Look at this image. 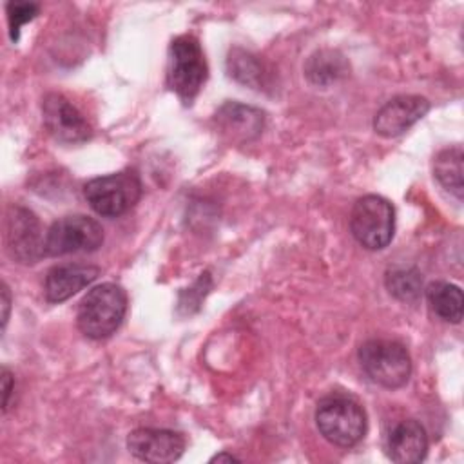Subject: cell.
<instances>
[{"instance_id": "5bb4252c", "label": "cell", "mask_w": 464, "mask_h": 464, "mask_svg": "<svg viewBox=\"0 0 464 464\" xmlns=\"http://www.w3.org/2000/svg\"><path fill=\"white\" fill-rule=\"evenodd\" d=\"M216 123L227 138L245 143L261 134L265 127V114L256 107L227 102L218 109Z\"/></svg>"}, {"instance_id": "e0dca14e", "label": "cell", "mask_w": 464, "mask_h": 464, "mask_svg": "<svg viewBox=\"0 0 464 464\" xmlns=\"http://www.w3.org/2000/svg\"><path fill=\"white\" fill-rule=\"evenodd\" d=\"M462 149L459 145L440 150L433 160V176L459 199L462 198Z\"/></svg>"}, {"instance_id": "9a60e30c", "label": "cell", "mask_w": 464, "mask_h": 464, "mask_svg": "<svg viewBox=\"0 0 464 464\" xmlns=\"http://www.w3.org/2000/svg\"><path fill=\"white\" fill-rule=\"evenodd\" d=\"M426 297L430 308L448 323H460L462 319V290L448 281H431L426 286Z\"/></svg>"}, {"instance_id": "8fae6325", "label": "cell", "mask_w": 464, "mask_h": 464, "mask_svg": "<svg viewBox=\"0 0 464 464\" xmlns=\"http://www.w3.org/2000/svg\"><path fill=\"white\" fill-rule=\"evenodd\" d=\"M430 111V102L417 94H401L388 100L373 118V130L384 138L404 134Z\"/></svg>"}, {"instance_id": "ac0fdd59", "label": "cell", "mask_w": 464, "mask_h": 464, "mask_svg": "<svg viewBox=\"0 0 464 464\" xmlns=\"http://www.w3.org/2000/svg\"><path fill=\"white\" fill-rule=\"evenodd\" d=\"M304 72L315 85H328L346 72V62L335 51H317L306 62Z\"/></svg>"}, {"instance_id": "ffe728a7", "label": "cell", "mask_w": 464, "mask_h": 464, "mask_svg": "<svg viewBox=\"0 0 464 464\" xmlns=\"http://www.w3.org/2000/svg\"><path fill=\"white\" fill-rule=\"evenodd\" d=\"M38 9H40L38 4H33V2H9L7 4L9 34H11L13 42L18 40L20 27L38 14Z\"/></svg>"}, {"instance_id": "d6986e66", "label": "cell", "mask_w": 464, "mask_h": 464, "mask_svg": "<svg viewBox=\"0 0 464 464\" xmlns=\"http://www.w3.org/2000/svg\"><path fill=\"white\" fill-rule=\"evenodd\" d=\"M386 288L402 303H417L422 292V281L415 270L395 268L386 276Z\"/></svg>"}, {"instance_id": "ba28073f", "label": "cell", "mask_w": 464, "mask_h": 464, "mask_svg": "<svg viewBox=\"0 0 464 464\" xmlns=\"http://www.w3.org/2000/svg\"><path fill=\"white\" fill-rule=\"evenodd\" d=\"M4 243L7 254L24 265H33L45 256V234L40 221L34 212L20 205H13L5 212Z\"/></svg>"}, {"instance_id": "30bf717a", "label": "cell", "mask_w": 464, "mask_h": 464, "mask_svg": "<svg viewBox=\"0 0 464 464\" xmlns=\"http://www.w3.org/2000/svg\"><path fill=\"white\" fill-rule=\"evenodd\" d=\"M187 440L179 431L161 428H136L127 437V450L143 462L165 464L178 460Z\"/></svg>"}, {"instance_id": "277c9868", "label": "cell", "mask_w": 464, "mask_h": 464, "mask_svg": "<svg viewBox=\"0 0 464 464\" xmlns=\"http://www.w3.org/2000/svg\"><path fill=\"white\" fill-rule=\"evenodd\" d=\"M359 362L373 382L388 390L404 386L411 375V359L406 346L392 339H370L362 343Z\"/></svg>"}, {"instance_id": "603a6c76", "label": "cell", "mask_w": 464, "mask_h": 464, "mask_svg": "<svg viewBox=\"0 0 464 464\" xmlns=\"http://www.w3.org/2000/svg\"><path fill=\"white\" fill-rule=\"evenodd\" d=\"M223 460L232 462V460H239V459L236 455H232V453H227V451H221V453H218V455H214L210 459V462H223Z\"/></svg>"}, {"instance_id": "7402d4cb", "label": "cell", "mask_w": 464, "mask_h": 464, "mask_svg": "<svg viewBox=\"0 0 464 464\" xmlns=\"http://www.w3.org/2000/svg\"><path fill=\"white\" fill-rule=\"evenodd\" d=\"M2 308H4V314H2V324L5 326L7 317H9V308H11V295H9V288H7V285H5V283L2 285Z\"/></svg>"}, {"instance_id": "5b68a950", "label": "cell", "mask_w": 464, "mask_h": 464, "mask_svg": "<svg viewBox=\"0 0 464 464\" xmlns=\"http://www.w3.org/2000/svg\"><path fill=\"white\" fill-rule=\"evenodd\" d=\"M89 207L103 218H118L129 212L141 198V181L134 170H121L92 178L83 187Z\"/></svg>"}, {"instance_id": "3957f363", "label": "cell", "mask_w": 464, "mask_h": 464, "mask_svg": "<svg viewBox=\"0 0 464 464\" xmlns=\"http://www.w3.org/2000/svg\"><path fill=\"white\" fill-rule=\"evenodd\" d=\"M207 62L199 42L192 34H181L170 42L167 60V85L190 103L207 80Z\"/></svg>"}, {"instance_id": "8992f818", "label": "cell", "mask_w": 464, "mask_h": 464, "mask_svg": "<svg viewBox=\"0 0 464 464\" xmlns=\"http://www.w3.org/2000/svg\"><path fill=\"white\" fill-rule=\"evenodd\" d=\"M350 230L355 241L368 250L388 246L395 230L393 205L377 194L359 198L352 207Z\"/></svg>"}, {"instance_id": "52a82bcc", "label": "cell", "mask_w": 464, "mask_h": 464, "mask_svg": "<svg viewBox=\"0 0 464 464\" xmlns=\"http://www.w3.org/2000/svg\"><path fill=\"white\" fill-rule=\"evenodd\" d=\"M103 243L102 225L89 216L74 214L56 219L45 232V256L94 252Z\"/></svg>"}, {"instance_id": "7c38bea8", "label": "cell", "mask_w": 464, "mask_h": 464, "mask_svg": "<svg viewBox=\"0 0 464 464\" xmlns=\"http://www.w3.org/2000/svg\"><path fill=\"white\" fill-rule=\"evenodd\" d=\"M100 276V268L92 265L69 263L53 266L44 281V294L49 303H62L91 285Z\"/></svg>"}, {"instance_id": "2e32d148", "label": "cell", "mask_w": 464, "mask_h": 464, "mask_svg": "<svg viewBox=\"0 0 464 464\" xmlns=\"http://www.w3.org/2000/svg\"><path fill=\"white\" fill-rule=\"evenodd\" d=\"M227 67H228V74L236 82H239L243 85H248L252 89H257V91L265 89V85H266V69L256 54H252L245 49L234 47L228 53Z\"/></svg>"}, {"instance_id": "44dd1931", "label": "cell", "mask_w": 464, "mask_h": 464, "mask_svg": "<svg viewBox=\"0 0 464 464\" xmlns=\"http://www.w3.org/2000/svg\"><path fill=\"white\" fill-rule=\"evenodd\" d=\"M13 388H14V381L11 372L7 368H2V411L4 413L9 408V397L13 393Z\"/></svg>"}, {"instance_id": "6da1fadb", "label": "cell", "mask_w": 464, "mask_h": 464, "mask_svg": "<svg viewBox=\"0 0 464 464\" xmlns=\"http://www.w3.org/2000/svg\"><path fill=\"white\" fill-rule=\"evenodd\" d=\"M125 312V290L116 283H102L92 286L80 301L76 324L89 339H107L120 328Z\"/></svg>"}, {"instance_id": "7a4b0ae2", "label": "cell", "mask_w": 464, "mask_h": 464, "mask_svg": "<svg viewBox=\"0 0 464 464\" xmlns=\"http://www.w3.org/2000/svg\"><path fill=\"white\" fill-rule=\"evenodd\" d=\"M319 433L339 448H352L366 433L364 408L350 395L332 393L319 401L315 410Z\"/></svg>"}, {"instance_id": "9c48e42d", "label": "cell", "mask_w": 464, "mask_h": 464, "mask_svg": "<svg viewBox=\"0 0 464 464\" xmlns=\"http://www.w3.org/2000/svg\"><path fill=\"white\" fill-rule=\"evenodd\" d=\"M47 132L60 143L76 145L91 138V125L83 114L60 92H49L42 102Z\"/></svg>"}, {"instance_id": "4fadbf2b", "label": "cell", "mask_w": 464, "mask_h": 464, "mask_svg": "<svg viewBox=\"0 0 464 464\" xmlns=\"http://www.w3.org/2000/svg\"><path fill=\"white\" fill-rule=\"evenodd\" d=\"M386 453L393 462L413 464L424 460L428 453V435L415 419L399 420L386 439Z\"/></svg>"}]
</instances>
